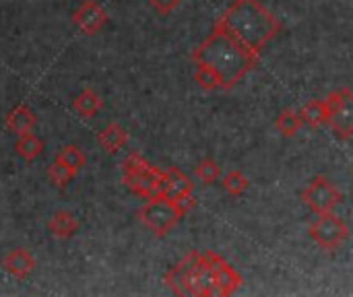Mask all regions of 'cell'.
I'll return each instance as SVG.
<instances>
[{
    "mask_svg": "<svg viewBox=\"0 0 353 297\" xmlns=\"http://www.w3.org/2000/svg\"><path fill=\"white\" fill-rule=\"evenodd\" d=\"M259 56L261 54L240 43L217 23L213 25L211 33L192 50L194 64L211 66L219 74L223 89L238 85V81H242L256 66Z\"/></svg>",
    "mask_w": 353,
    "mask_h": 297,
    "instance_id": "obj_1",
    "label": "cell"
},
{
    "mask_svg": "<svg viewBox=\"0 0 353 297\" xmlns=\"http://www.w3.org/2000/svg\"><path fill=\"white\" fill-rule=\"evenodd\" d=\"M215 23L256 54L281 29L279 19L261 0H234Z\"/></svg>",
    "mask_w": 353,
    "mask_h": 297,
    "instance_id": "obj_2",
    "label": "cell"
},
{
    "mask_svg": "<svg viewBox=\"0 0 353 297\" xmlns=\"http://www.w3.org/2000/svg\"><path fill=\"white\" fill-rule=\"evenodd\" d=\"M219 254L213 250H192L165 273V285L176 296L213 297Z\"/></svg>",
    "mask_w": 353,
    "mask_h": 297,
    "instance_id": "obj_3",
    "label": "cell"
},
{
    "mask_svg": "<svg viewBox=\"0 0 353 297\" xmlns=\"http://www.w3.org/2000/svg\"><path fill=\"white\" fill-rule=\"evenodd\" d=\"M122 182L124 186L134 192L137 196L151 198L155 194H163V170L151 165L143 155L139 153H128L122 163Z\"/></svg>",
    "mask_w": 353,
    "mask_h": 297,
    "instance_id": "obj_4",
    "label": "cell"
},
{
    "mask_svg": "<svg viewBox=\"0 0 353 297\" xmlns=\"http://www.w3.org/2000/svg\"><path fill=\"white\" fill-rule=\"evenodd\" d=\"M186 213L180 209L176 198H172L168 194H155V196L147 198V203L137 213L139 221L157 238L168 236L180 223V219Z\"/></svg>",
    "mask_w": 353,
    "mask_h": 297,
    "instance_id": "obj_5",
    "label": "cell"
},
{
    "mask_svg": "<svg viewBox=\"0 0 353 297\" xmlns=\"http://www.w3.org/2000/svg\"><path fill=\"white\" fill-rule=\"evenodd\" d=\"M329 105V126L333 132L347 141L353 136V91L350 87H339L325 99Z\"/></svg>",
    "mask_w": 353,
    "mask_h": 297,
    "instance_id": "obj_6",
    "label": "cell"
},
{
    "mask_svg": "<svg viewBox=\"0 0 353 297\" xmlns=\"http://www.w3.org/2000/svg\"><path fill=\"white\" fill-rule=\"evenodd\" d=\"M308 234H310V238L321 248H325V250H337L350 238V227L337 215H333V213H321L310 223Z\"/></svg>",
    "mask_w": 353,
    "mask_h": 297,
    "instance_id": "obj_7",
    "label": "cell"
},
{
    "mask_svg": "<svg viewBox=\"0 0 353 297\" xmlns=\"http://www.w3.org/2000/svg\"><path fill=\"white\" fill-rule=\"evenodd\" d=\"M302 201L316 215L331 213L337 207V203L341 201V192L335 188V184L327 176H316V178H312V182L302 192Z\"/></svg>",
    "mask_w": 353,
    "mask_h": 297,
    "instance_id": "obj_8",
    "label": "cell"
},
{
    "mask_svg": "<svg viewBox=\"0 0 353 297\" xmlns=\"http://www.w3.org/2000/svg\"><path fill=\"white\" fill-rule=\"evenodd\" d=\"M72 23L77 29L85 35H95L105 23H108V12L105 8L95 2V0H85L72 14Z\"/></svg>",
    "mask_w": 353,
    "mask_h": 297,
    "instance_id": "obj_9",
    "label": "cell"
},
{
    "mask_svg": "<svg viewBox=\"0 0 353 297\" xmlns=\"http://www.w3.org/2000/svg\"><path fill=\"white\" fill-rule=\"evenodd\" d=\"M240 285H242V275H240L225 258H219V263H217V273H215V289H213V297L232 296Z\"/></svg>",
    "mask_w": 353,
    "mask_h": 297,
    "instance_id": "obj_10",
    "label": "cell"
},
{
    "mask_svg": "<svg viewBox=\"0 0 353 297\" xmlns=\"http://www.w3.org/2000/svg\"><path fill=\"white\" fill-rule=\"evenodd\" d=\"M2 269L14 279H25L35 269V258L25 248H14L2 258Z\"/></svg>",
    "mask_w": 353,
    "mask_h": 297,
    "instance_id": "obj_11",
    "label": "cell"
},
{
    "mask_svg": "<svg viewBox=\"0 0 353 297\" xmlns=\"http://www.w3.org/2000/svg\"><path fill=\"white\" fill-rule=\"evenodd\" d=\"M163 182H165L163 194H168L172 198H180V196L192 194V188H194L192 180L184 172H180L178 167L163 170Z\"/></svg>",
    "mask_w": 353,
    "mask_h": 297,
    "instance_id": "obj_12",
    "label": "cell"
},
{
    "mask_svg": "<svg viewBox=\"0 0 353 297\" xmlns=\"http://www.w3.org/2000/svg\"><path fill=\"white\" fill-rule=\"evenodd\" d=\"M35 122H37L35 114H33L25 103L14 105V107L6 114V118H4L6 128H8L12 134H17V136H21V134H25V132H29V130L35 126Z\"/></svg>",
    "mask_w": 353,
    "mask_h": 297,
    "instance_id": "obj_13",
    "label": "cell"
},
{
    "mask_svg": "<svg viewBox=\"0 0 353 297\" xmlns=\"http://www.w3.org/2000/svg\"><path fill=\"white\" fill-rule=\"evenodd\" d=\"M300 118L310 128H321L329 122V105L325 99H310L300 107Z\"/></svg>",
    "mask_w": 353,
    "mask_h": 297,
    "instance_id": "obj_14",
    "label": "cell"
},
{
    "mask_svg": "<svg viewBox=\"0 0 353 297\" xmlns=\"http://www.w3.org/2000/svg\"><path fill=\"white\" fill-rule=\"evenodd\" d=\"M97 141H99V145H101L108 153H116V151H120V149L128 143V132H126L118 122H110L105 128L99 130Z\"/></svg>",
    "mask_w": 353,
    "mask_h": 297,
    "instance_id": "obj_15",
    "label": "cell"
},
{
    "mask_svg": "<svg viewBox=\"0 0 353 297\" xmlns=\"http://www.w3.org/2000/svg\"><path fill=\"white\" fill-rule=\"evenodd\" d=\"M48 229L52 232L54 238L66 240L72 238L79 229V221L74 219V215L70 211H58L52 215V219L48 221Z\"/></svg>",
    "mask_w": 353,
    "mask_h": 297,
    "instance_id": "obj_16",
    "label": "cell"
},
{
    "mask_svg": "<svg viewBox=\"0 0 353 297\" xmlns=\"http://www.w3.org/2000/svg\"><path fill=\"white\" fill-rule=\"evenodd\" d=\"M72 107H74V112L79 114V116H83V118H93L101 107H103V99L93 91V89H83L77 97H74V101H72Z\"/></svg>",
    "mask_w": 353,
    "mask_h": 297,
    "instance_id": "obj_17",
    "label": "cell"
},
{
    "mask_svg": "<svg viewBox=\"0 0 353 297\" xmlns=\"http://www.w3.org/2000/svg\"><path fill=\"white\" fill-rule=\"evenodd\" d=\"M54 161H58V163L66 165L70 172H74V174H77L81 167H85L87 157H85V153H83L77 145H64V147H60V149H58V153H56Z\"/></svg>",
    "mask_w": 353,
    "mask_h": 297,
    "instance_id": "obj_18",
    "label": "cell"
},
{
    "mask_svg": "<svg viewBox=\"0 0 353 297\" xmlns=\"http://www.w3.org/2000/svg\"><path fill=\"white\" fill-rule=\"evenodd\" d=\"M14 151H17L25 161H33V159H37V157L41 155L43 143H41L39 136L31 134V130H29V132H25V134L19 136V141H17V145H14Z\"/></svg>",
    "mask_w": 353,
    "mask_h": 297,
    "instance_id": "obj_19",
    "label": "cell"
},
{
    "mask_svg": "<svg viewBox=\"0 0 353 297\" xmlns=\"http://www.w3.org/2000/svg\"><path fill=\"white\" fill-rule=\"evenodd\" d=\"M302 118H300V112H294V110H283L279 112V116L275 118V126L277 130L283 134V136H294L300 128H302Z\"/></svg>",
    "mask_w": 353,
    "mask_h": 297,
    "instance_id": "obj_20",
    "label": "cell"
},
{
    "mask_svg": "<svg viewBox=\"0 0 353 297\" xmlns=\"http://www.w3.org/2000/svg\"><path fill=\"white\" fill-rule=\"evenodd\" d=\"M221 186H223V190L230 192L232 196H240V194H244V192L248 190L250 180H248L240 170H232V172H228L225 178L221 180Z\"/></svg>",
    "mask_w": 353,
    "mask_h": 297,
    "instance_id": "obj_21",
    "label": "cell"
},
{
    "mask_svg": "<svg viewBox=\"0 0 353 297\" xmlns=\"http://www.w3.org/2000/svg\"><path fill=\"white\" fill-rule=\"evenodd\" d=\"M194 81H196V85H201L205 91H213V89H221V87H223L219 74H217L211 66H205V64H196Z\"/></svg>",
    "mask_w": 353,
    "mask_h": 297,
    "instance_id": "obj_22",
    "label": "cell"
},
{
    "mask_svg": "<svg viewBox=\"0 0 353 297\" xmlns=\"http://www.w3.org/2000/svg\"><path fill=\"white\" fill-rule=\"evenodd\" d=\"M219 174H221V167H219L217 161H213V159H203V161H199V165L194 167V176H196V180L203 182V184H213V182H217Z\"/></svg>",
    "mask_w": 353,
    "mask_h": 297,
    "instance_id": "obj_23",
    "label": "cell"
},
{
    "mask_svg": "<svg viewBox=\"0 0 353 297\" xmlns=\"http://www.w3.org/2000/svg\"><path fill=\"white\" fill-rule=\"evenodd\" d=\"M74 176H77L74 172H70L66 165H62V163H58V161H54V163L48 167V178H50V182H52L54 186H58V188H64Z\"/></svg>",
    "mask_w": 353,
    "mask_h": 297,
    "instance_id": "obj_24",
    "label": "cell"
},
{
    "mask_svg": "<svg viewBox=\"0 0 353 297\" xmlns=\"http://www.w3.org/2000/svg\"><path fill=\"white\" fill-rule=\"evenodd\" d=\"M149 4H151L159 14H170V12L180 4V0H149Z\"/></svg>",
    "mask_w": 353,
    "mask_h": 297,
    "instance_id": "obj_25",
    "label": "cell"
}]
</instances>
